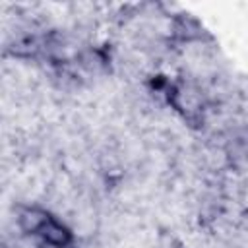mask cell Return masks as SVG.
<instances>
[{
    "label": "cell",
    "instance_id": "obj_1",
    "mask_svg": "<svg viewBox=\"0 0 248 248\" xmlns=\"http://www.w3.org/2000/svg\"><path fill=\"white\" fill-rule=\"evenodd\" d=\"M37 236H39L45 244L54 246V248H64V246H68L70 240H72L70 231H68L64 225H60L58 221H54L52 217L43 225V229L37 232Z\"/></svg>",
    "mask_w": 248,
    "mask_h": 248
},
{
    "label": "cell",
    "instance_id": "obj_2",
    "mask_svg": "<svg viewBox=\"0 0 248 248\" xmlns=\"http://www.w3.org/2000/svg\"><path fill=\"white\" fill-rule=\"evenodd\" d=\"M48 219H50V217H48L43 209H39V207H25V209H21L19 215H17V227H19L23 232H33V234H37Z\"/></svg>",
    "mask_w": 248,
    "mask_h": 248
},
{
    "label": "cell",
    "instance_id": "obj_3",
    "mask_svg": "<svg viewBox=\"0 0 248 248\" xmlns=\"http://www.w3.org/2000/svg\"><path fill=\"white\" fill-rule=\"evenodd\" d=\"M161 248H182V244H180L176 238H172V236H165Z\"/></svg>",
    "mask_w": 248,
    "mask_h": 248
}]
</instances>
